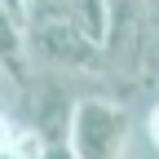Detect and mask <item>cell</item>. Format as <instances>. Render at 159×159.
I'll return each instance as SVG.
<instances>
[{
  "label": "cell",
  "instance_id": "cell-3",
  "mask_svg": "<svg viewBox=\"0 0 159 159\" xmlns=\"http://www.w3.org/2000/svg\"><path fill=\"white\" fill-rule=\"evenodd\" d=\"M49 146H53V142H44V137H40L35 128H18V137H13L9 155H13V159H40Z\"/></svg>",
  "mask_w": 159,
  "mask_h": 159
},
{
  "label": "cell",
  "instance_id": "cell-5",
  "mask_svg": "<svg viewBox=\"0 0 159 159\" xmlns=\"http://www.w3.org/2000/svg\"><path fill=\"white\" fill-rule=\"evenodd\" d=\"M13 137H18V124H13L5 111H0V150H9V146H13Z\"/></svg>",
  "mask_w": 159,
  "mask_h": 159
},
{
  "label": "cell",
  "instance_id": "cell-6",
  "mask_svg": "<svg viewBox=\"0 0 159 159\" xmlns=\"http://www.w3.org/2000/svg\"><path fill=\"white\" fill-rule=\"evenodd\" d=\"M146 137H150V146L159 150V106H155V111L146 115Z\"/></svg>",
  "mask_w": 159,
  "mask_h": 159
},
{
  "label": "cell",
  "instance_id": "cell-1",
  "mask_svg": "<svg viewBox=\"0 0 159 159\" xmlns=\"http://www.w3.org/2000/svg\"><path fill=\"white\" fill-rule=\"evenodd\" d=\"M128 111L111 102V97H80L71 111V128H66V146L75 159H124L128 155Z\"/></svg>",
  "mask_w": 159,
  "mask_h": 159
},
{
  "label": "cell",
  "instance_id": "cell-4",
  "mask_svg": "<svg viewBox=\"0 0 159 159\" xmlns=\"http://www.w3.org/2000/svg\"><path fill=\"white\" fill-rule=\"evenodd\" d=\"M0 9H5V13L13 18V22L27 31V22H31V0H0Z\"/></svg>",
  "mask_w": 159,
  "mask_h": 159
},
{
  "label": "cell",
  "instance_id": "cell-2",
  "mask_svg": "<svg viewBox=\"0 0 159 159\" xmlns=\"http://www.w3.org/2000/svg\"><path fill=\"white\" fill-rule=\"evenodd\" d=\"M27 49L49 66H97V49L89 35H80L75 22H31L27 27Z\"/></svg>",
  "mask_w": 159,
  "mask_h": 159
},
{
  "label": "cell",
  "instance_id": "cell-8",
  "mask_svg": "<svg viewBox=\"0 0 159 159\" xmlns=\"http://www.w3.org/2000/svg\"><path fill=\"white\" fill-rule=\"evenodd\" d=\"M0 159H13V155H9V150H0Z\"/></svg>",
  "mask_w": 159,
  "mask_h": 159
},
{
  "label": "cell",
  "instance_id": "cell-7",
  "mask_svg": "<svg viewBox=\"0 0 159 159\" xmlns=\"http://www.w3.org/2000/svg\"><path fill=\"white\" fill-rule=\"evenodd\" d=\"M40 159H75V155H71V146H66V142H53V146L40 155Z\"/></svg>",
  "mask_w": 159,
  "mask_h": 159
}]
</instances>
